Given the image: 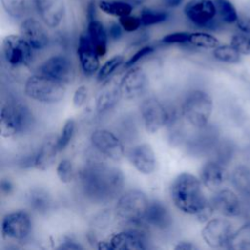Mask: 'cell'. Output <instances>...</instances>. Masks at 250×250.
I'll list each match as a JSON object with an SVG mask.
<instances>
[{"mask_svg":"<svg viewBox=\"0 0 250 250\" xmlns=\"http://www.w3.org/2000/svg\"><path fill=\"white\" fill-rule=\"evenodd\" d=\"M149 203L147 195L140 189H130L119 196L114 207V213L123 223L138 225L144 222Z\"/></svg>","mask_w":250,"mask_h":250,"instance_id":"cell-4","label":"cell"},{"mask_svg":"<svg viewBox=\"0 0 250 250\" xmlns=\"http://www.w3.org/2000/svg\"><path fill=\"white\" fill-rule=\"evenodd\" d=\"M202 185L211 191H217L222 188L228 180V172L223 165L216 161L205 162L199 174Z\"/></svg>","mask_w":250,"mask_h":250,"instance_id":"cell-22","label":"cell"},{"mask_svg":"<svg viewBox=\"0 0 250 250\" xmlns=\"http://www.w3.org/2000/svg\"><path fill=\"white\" fill-rule=\"evenodd\" d=\"M189 31H174L165 34L161 38V43L165 45H182L188 44Z\"/></svg>","mask_w":250,"mask_h":250,"instance_id":"cell-40","label":"cell"},{"mask_svg":"<svg viewBox=\"0 0 250 250\" xmlns=\"http://www.w3.org/2000/svg\"><path fill=\"white\" fill-rule=\"evenodd\" d=\"M56 173L59 180L62 184H69L74 178V169L72 162L67 158L62 159L57 165Z\"/></svg>","mask_w":250,"mask_h":250,"instance_id":"cell-37","label":"cell"},{"mask_svg":"<svg viewBox=\"0 0 250 250\" xmlns=\"http://www.w3.org/2000/svg\"><path fill=\"white\" fill-rule=\"evenodd\" d=\"M37 72L69 84L74 78V66L71 60L64 55H54L44 61L37 68Z\"/></svg>","mask_w":250,"mask_h":250,"instance_id":"cell-15","label":"cell"},{"mask_svg":"<svg viewBox=\"0 0 250 250\" xmlns=\"http://www.w3.org/2000/svg\"><path fill=\"white\" fill-rule=\"evenodd\" d=\"M32 115L29 109L20 104H6L0 112V134L5 139L18 136L31 124Z\"/></svg>","mask_w":250,"mask_h":250,"instance_id":"cell-7","label":"cell"},{"mask_svg":"<svg viewBox=\"0 0 250 250\" xmlns=\"http://www.w3.org/2000/svg\"><path fill=\"white\" fill-rule=\"evenodd\" d=\"M183 14L193 26L205 30H217L224 24L218 18L214 0H188Z\"/></svg>","mask_w":250,"mask_h":250,"instance_id":"cell-6","label":"cell"},{"mask_svg":"<svg viewBox=\"0 0 250 250\" xmlns=\"http://www.w3.org/2000/svg\"><path fill=\"white\" fill-rule=\"evenodd\" d=\"M23 91L31 100L44 104H55L64 98L66 87L64 83L37 72L26 79Z\"/></svg>","mask_w":250,"mask_h":250,"instance_id":"cell-3","label":"cell"},{"mask_svg":"<svg viewBox=\"0 0 250 250\" xmlns=\"http://www.w3.org/2000/svg\"><path fill=\"white\" fill-rule=\"evenodd\" d=\"M213 57L221 62L225 63H237L241 60V54L230 44L219 45L213 49Z\"/></svg>","mask_w":250,"mask_h":250,"instance_id":"cell-34","label":"cell"},{"mask_svg":"<svg viewBox=\"0 0 250 250\" xmlns=\"http://www.w3.org/2000/svg\"><path fill=\"white\" fill-rule=\"evenodd\" d=\"M106 28H107V33H108L109 40H111V41L120 40L123 36V33L125 32L118 21H110L106 25Z\"/></svg>","mask_w":250,"mask_h":250,"instance_id":"cell-43","label":"cell"},{"mask_svg":"<svg viewBox=\"0 0 250 250\" xmlns=\"http://www.w3.org/2000/svg\"><path fill=\"white\" fill-rule=\"evenodd\" d=\"M98 11H100L98 6V1L89 0L85 7V17L87 21L98 19Z\"/></svg>","mask_w":250,"mask_h":250,"instance_id":"cell-44","label":"cell"},{"mask_svg":"<svg viewBox=\"0 0 250 250\" xmlns=\"http://www.w3.org/2000/svg\"><path fill=\"white\" fill-rule=\"evenodd\" d=\"M196 245H194L190 241H179L175 246V250H194L196 249Z\"/></svg>","mask_w":250,"mask_h":250,"instance_id":"cell-48","label":"cell"},{"mask_svg":"<svg viewBox=\"0 0 250 250\" xmlns=\"http://www.w3.org/2000/svg\"><path fill=\"white\" fill-rule=\"evenodd\" d=\"M19 30L20 34L36 51L44 50L50 44L48 27L38 18L24 17L20 22Z\"/></svg>","mask_w":250,"mask_h":250,"instance_id":"cell-13","label":"cell"},{"mask_svg":"<svg viewBox=\"0 0 250 250\" xmlns=\"http://www.w3.org/2000/svg\"><path fill=\"white\" fill-rule=\"evenodd\" d=\"M75 130H76L75 120L73 118L66 119L65 122L63 123L61 133L57 139L58 148H59L60 152L64 150L66 148V146L70 144V142L73 139V136L75 134Z\"/></svg>","mask_w":250,"mask_h":250,"instance_id":"cell-36","label":"cell"},{"mask_svg":"<svg viewBox=\"0 0 250 250\" xmlns=\"http://www.w3.org/2000/svg\"><path fill=\"white\" fill-rule=\"evenodd\" d=\"M127 1H130V2H132V3L134 4V3H140V2H143L144 0H127Z\"/></svg>","mask_w":250,"mask_h":250,"instance_id":"cell-50","label":"cell"},{"mask_svg":"<svg viewBox=\"0 0 250 250\" xmlns=\"http://www.w3.org/2000/svg\"><path fill=\"white\" fill-rule=\"evenodd\" d=\"M5 14L14 20H22L27 12V0H0Z\"/></svg>","mask_w":250,"mask_h":250,"instance_id":"cell-33","label":"cell"},{"mask_svg":"<svg viewBox=\"0 0 250 250\" xmlns=\"http://www.w3.org/2000/svg\"><path fill=\"white\" fill-rule=\"evenodd\" d=\"M99 10L106 16L121 18L134 11V4L127 0H98Z\"/></svg>","mask_w":250,"mask_h":250,"instance_id":"cell-27","label":"cell"},{"mask_svg":"<svg viewBox=\"0 0 250 250\" xmlns=\"http://www.w3.org/2000/svg\"><path fill=\"white\" fill-rule=\"evenodd\" d=\"M1 190L3 193L9 194L13 190V184L8 179H3L1 182Z\"/></svg>","mask_w":250,"mask_h":250,"instance_id":"cell-49","label":"cell"},{"mask_svg":"<svg viewBox=\"0 0 250 250\" xmlns=\"http://www.w3.org/2000/svg\"><path fill=\"white\" fill-rule=\"evenodd\" d=\"M26 204L38 214H46L52 207V196L49 191L41 187L30 188L25 194Z\"/></svg>","mask_w":250,"mask_h":250,"instance_id":"cell-26","label":"cell"},{"mask_svg":"<svg viewBox=\"0 0 250 250\" xmlns=\"http://www.w3.org/2000/svg\"><path fill=\"white\" fill-rule=\"evenodd\" d=\"M58 137L53 135L47 137L39 147L37 153L34 156L33 166L41 171L50 169L57 158V154L60 152L57 144Z\"/></svg>","mask_w":250,"mask_h":250,"instance_id":"cell-24","label":"cell"},{"mask_svg":"<svg viewBox=\"0 0 250 250\" xmlns=\"http://www.w3.org/2000/svg\"><path fill=\"white\" fill-rule=\"evenodd\" d=\"M139 17L141 19L143 27H149L157 24H161L169 21L171 14L170 11L163 7H142Z\"/></svg>","mask_w":250,"mask_h":250,"instance_id":"cell-28","label":"cell"},{"mask_svg":"<svg viewBox=\"0 0 250 250\" xmlns=\"http://www.w3.org/2000/svg\"><path fill=\"white\" fill-rule=\"evenodd\" d=\"M154 47L151 45H145L142 48H140L138 51H136L123 64L124 68L128 69L132 66H135V64L137 62H139L141 60H143L144 58L149 56L150 54H152L154 52Z\"/></svg>","mask_w":250,"mask_h":250,"instance_id":"cell-41","label":"cell"},{"mask_svg":"<svg viewBox=\"0 0 250 250\" xmlns=\"http://www.w3.org/2000/svg\"><path fill=\"white\" fill-rule=\"evenodd\" d=\"M147 83V76L142 67L132 66L128 68L119 81L122 98L125 100L140 98L146 92Z\"/></svg>","mask_w":250,"mask_h":250,"instance_id":"cell-16","label":"cell"},{"mask_svg":"<svg viewBox=\"0 0 250 250\" xmlns=\"http://www.w3.org/2000/svg\"><path fill=\"white\" fill-rule=\"evenodd\" d=\"M230 45L234 47L241 55H250V35L237 32L230 38Z\"/></svg>","mask_w":250,"mask_h":250,"instance_id":"cell-38","label":"cell"},{"mask_svg":"<svg viewBox=\"0 0 250 250\" xmlns=\"http://www.w3.org/2000/svg\"><path fill=\"white\" fill-rule=\"evenodd\" d=\"M57 248L58 249H66V250H78V249H83V246L71 239H67V240L62 242Z\"/></svg>","mask_w":250,"mask_h":250,"instance_id":"cell-47","label":"cell"},{"mask_svg":"<svg viewBox=\"0 0 250 250\" xmlns=\"http://www.w3.org/2000/svg\"><path fill=\"white\" fill-rule=\"evenodd\" d=\"M81 184L86 195L97 201H105L121 190L124 176L115 167L94 162L81 171Z\"/></svg>","mask_w":250,"mask_h":250,"instance_id":"cell-1","label":"cell"},{"mask_svg":"<svg viewBox=\"0 0 250 250\" xmlns=\"http://www.w3.org/2000/svg\"><path fill=\"white\" fill-rule=\"evenodd\" d=\"M145 223L157 229H166L172 224V216L167 206L158 199L149 200Z\"/></svg>","mask_w":250,"mask_h":250,"instance_id":"cell-23","label":"cell"},{"mask_svg":"<svg viewBox=\"0 0 250 250\" xmlns=\"http://www.w3.org/2000/svg\"><path fill=\"white\" fill-rule=\"evenodd\" d=\"M117 21L121 24L124 31L127 32V33L136 32L141 27H143V24H142V21H141V19H140L139 15L136 16V15L130 14V15L119 18Z\"/></svg>","mask_w":250,"mask_h":250,"instance_id":"cell-39","label":"cell"},{"mask_svg":"<svg viewBox=\"0 0 250 250\" xmlns=\"http://www.w3.org/2000/svg\"><path fill=\"white\" fill-rule=\"evenodd\" d=\"M183 115L195 128L207 125L213 111V101L210 95L202 90H192L183 103Z\"/></svg>","mask_w":250,"mask_h":250,"instance_id":"cell-5","label":"cell"},{"mask_svg":"<svg viewBox=\"0 0 250 250\" xmlns=\"http://www.w3.org/2000/svg\"><path fill=\"white\" fill-rule=\"evenodd\" d=\"M120 98L122 96L119 82L115 78L106 79L96 95L95 108L97 112L102 114L110 110L115 106Z\"/></svg>","mask_w":250,"mask_h":250,"instance_id":"cell-21","label":"cell"},{"mask_svg":"<svg viewBox=\"0 0 250 250\" xmlns=\"http://www.w3.org/2000/svg\"><path fill=\"white\" fill-rule=\"evenodd\" d=\"M140 114L147 134L158 133L168 121V112L162 103L155 98H146L140 104Z\"/></svg>","mask_w":250,"mask_h":250,"instance_id":"cell-9","label":"cell"},{"mask_svg":"<svg viewBox=\"0 0 250 250\" xmlns=\"http://www.w3.org/2000/svg\"><path fill=\"white\" fill-rule=\"evenodd\" d=\"M231 182L240 194L250 199V168L244 165L235 167L231 174Z\"/></svg>","mask_w":250,"mask_h":250,"instance_id":"cell-29","label":"cell"},{"mask_svg":"<svg viewBox=\"0 0 250 250\" xmlns=\"http://www.w3.org/2000/svg\"><path fill=\"white\" fill-rule=\"evenodd\" d=\"M2 54L12 66H27L33 60L34 49L21 34H8L2 39Z\"/></svg>","mask_w":250,"mask_h":250,"instance_id":"cell-8","label":"cell"},{"mask_svg":"<svg viewBox=\"0 0 250 250\" xmlns=\"http://www.w3.org/2000/svg\"><path fill=\"white\" fill-rule=\"evenodd\" d=\"M227 248L235 250H250V223L242 225L233 232Z\"/></svg>","mask_w":250,"mask_h":250,"instance_id":"cell-32","label":"cell"},{"mask_svg":"<svg viewBox=\"0 0 250 250\" xmlns=\"http://www.w3.org/2000/svg\"><path fill=\"white\" fill-rule=\"evenodd\" d=\"M219 20L224 24L236 23L239 14L230 0H214Z\"/></svg>","mask_w":250,"mask_h":250,"instance_id":"cell-30","label":"cell"},{"mask_svg":"<svg viewBox=\"0 0 250 250\" xmlns=\"http://www.w3.org/2000/svg\"><path fill=\"white\" fill-rule=\"evenodd\" d=\"M77 57L83 73L91 76L100 69V56L86 31L80 33L77 43Z\"/></svg>","mask_w":250,"mask_h":250,"instance_id":"cell-18","label":"cell"},{"mask_svg":"<svg viewBox=\"0 0 250 250\" xmlns=\"http://www.w3.org/2000/svg\"><path fill=\"white\" fill-rule=\"evenodd\" d=\"M88 98V88L85 85H81L73 93L72 104L75 108H80L83 106Z\"/></svg>","mask_w":250,"mask_h":250,"instance_id":"cell-42","label":"cell"},{"mask_svg":"<svg viewBox=\"0 0 250 250\" xmlns=\"http://www.w3.org/2000/svg\"><path fill=\"white\" fill-rule=\"evenodd\" d=\"M236 27L240 32L250 35V16L248 15H239L236 21Z\"/></svg>","mask_w":250,"mask_h":250,"instance_id":"cell-45","label":"cell"},{"mask_svg":"<svg viewBox=\"0 0 250 250\" xmlns=\"http://www.w3.org/2000/svg\"><path fill=\"white\" fill-rule=\"evenodd\" d=\"M90 141L97 151L112 161H120L125 155L122 142L107 129L94 130L90 136Z\"/></svg>","mask_w":250,"mask_h":250,"instance_id":"cell-11","label":"cell"},{"mask_svg":"<svg viewBox=\"0 0 250 250\" xmlns=\"http://www.w3.org/2000/svg\"><path fill=\"white\" fill-rule=\"evenodd\" d=\"M188 45L200 49H215L220 45L219 39L206 31H193L189 33Z\"/></svg>","mask_w":250,"mask_h":250,"instance_id":"cell-31","label":"cell"},{"mask_svg":"<svg viewBox=\"0 0 250 250\" xmlns=\"http://www.w3.org/2000/svg\"><path fill=\"white\" fill-rule=\"evenodd\" d=\"M32 230V221L29 214L23 210H17L6 214L1 224V233L4 238L23 240Z\"/></svg>","mask_w":250,"mask_h":250,"instance_id":"cell-10","label":"cell"},{"mask_svg":"<svg viewBox=\"0 0 250 250\" xmlns=\"http://www.w3.org/2000/svg\"><path fill=\"white\" fill-rule=\"evenodd\" d=\"M38 19L50 29L60 27L66 15L65 0H32Z\"/></svg>","mask_w":250,"mask_h":250,"instance_id":"cell-14","label":"cell"},{"mask_svg":"<svg viewBox=\"0 0 250 250\" xmlns=\"http://www.w3.org/2000/svg\"><path fill=\"white\" fill-rule=\"evenodd\" d=\"M86 32L100 58L104 57L107 53V45L109 40L106 25H104V23L99 19H96L87 21Z\"/></svg>","mask_w":250,"mask_h":250,"instance_id":"cell-25","label":"cell"},{"mask_svg":"<svg viewBox=\"0 0 250 250\" xmlns=\"http://www.w3.org/2000/svg\"><path fill=\"white\" fill-rule=\"evenodd\" d=\"M210 202L215 211L228 218L236 217L242 211L239 197L234 191L229 188H221L215 191Z\"/></svg>","mask_w":250,"mask_h":250,"instance_id":"cell-20","label":"cell"},{"mask_svg":"<svg viewBox=\"0 0 250 250\" xmlns=\"http://www.w3.org/2000/svg\"><path fill=\"white\" fill-rule=\"evenodd\" d=\"M161 7L167 10L178 9L186 3V0H159Z\"/></svg>","mask_w":250,"mask_h":250,"instance_id":"cell-46","label":"cell"},{"mask_svg":"<svg viewBox=\"0 0 250 250\" xmlns=\"http://www.w3.org/2000/svg\"><path fill=\"white\" fill-rule=\"evenodd\" d=\"M233 232V226L230 221L214 218L206 222L201 230V236L208 246L221 248L228 246Z\"/></svg>","mask_w":250,"mask_h":250,"instance_id":"cell-12","label":"cell"},{"mask_svg":"<svg viewBox=\"0 0 250 250\" xmlns=\"http://www.w3.org/2000/svg\"><path fill=\"white\" fill-rule=\"evenodd\" d=\"M128 159L133 167L143 175H151L156 169V156L148 144H139L130 148Z\"/></svg>","mask_w":250,"mask_h":250,"instance_id":"cell-19","label":"cell"},{"mask_svg":"<svg viewBox=\"0 0 250 250\" xmlns=\"http://www.w3.org/2000/svg\"><path fill=\"white\" fill-rule=\"evenodd\" d=\"M199 178L188 172L178 174L170 185V197L175 207L187 215L198 216L211 205Z\"/></svg>","mask_w":250,"mask_h":250,"instance_id":"cell-2","label":"cell"},{"mask_svg":"<svg viewBox=\"0 0 250 250\" xmlns=\"http://www.w3.org/2000/svg\"><path fill=\"white\" fill-rule=\"evenodd\" d=\"M98 248L106 250H138L146 249V246L141 232L133 229H127L115 232L107 239L100 241Z\"/></svg>","mask_w":250,"mask_h":250,"instance_id":"cell-17","label":"cell"},{"mask_svg":"<svg viewBox=\"0 0 250 250\" xmlns=\"http://www.w3.org/2000/svg\"><path fill=\"white\" fill-rule=\"evenodd\" d=\"M124 57L122 55H115L108 59L98 70L97 80L99 82L105 81L110 78L111 75L122 65L124 64Z\"/></svg>","mask_w":250,"mask_h":250,"instance_id":"cell-35","label":"cell"}]
</instances>
